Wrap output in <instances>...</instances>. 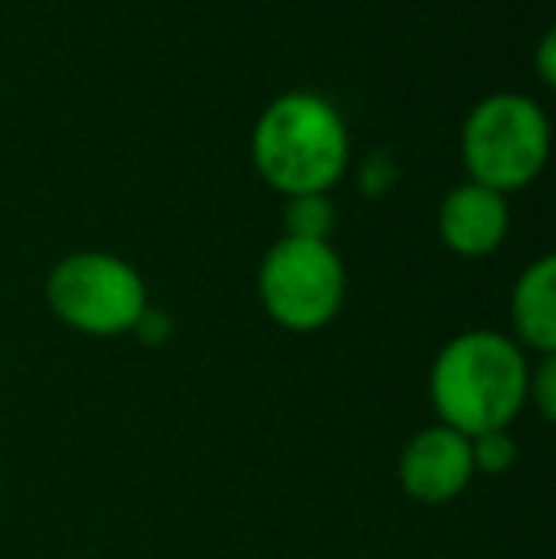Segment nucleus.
I'll use <instances>...</instances> for the list:
<instances>
[{"label":"nucleus","mask_w":556,"mask_h":559,"mask_svg":"<svg viewBox=\"0 0 556 559\" xmlns=\"http://www.w3.org/2000/svg\"><path fill=\"white\" fill-rule=\"evenodd\" d=\"M527 404H534L545 423L556 419V358H542L537 369H530Z\"/></svg>","instance_id":"11"},{"label":"nucleus","mask_w":556,"mask_h":559,"mask_svg":"<svg viewBox=\"0 0 556 559\" xmlns=\"http://www.w3.org/2000/svg\"><path fill=\"white\" fill-rule=\"evenodd\" d=\"M393 183H397L393 156H389V153L370 156V160H366V168H363V194H374V199H381V194H386Z\"/></svg>","instance_id":"12"},{"label":"nucleus","mask_w":556,"mask_h":559,"mask_svg":"<svg viewBox=\"0 0 556 559\" xmlns=\"http://www.w3.org/2000/svg\"><path fill=\"white\" fill-rule=\"evenodd\" d=\"M347 297V271L328 240L282 236L260 263V301L279 328L309 335L328 328Z\"/></svg>","instance_id":"5"},{"label":"nucleus","mask_w":556,"mask_h":559,"mask_svg":"<svg viewBox=\"0 0 556 559\" xmlns=\"http://www.w3.org/2000/svg\"><path fill=\"white\" fill-rule=\"evenodd\" d=\"M469 453H473L476 476H504L519 461V442L507 430H488V435L469 438Z\"/></svg>","instance_id":"10"},{"label":"nucleus","mask_w":556,"mask_h":559,"mask_svg":"<svg viewBox=\"0 0 556 559\" xmlns=\"http://www.w3.org/2000/svg\"><path fill=\"white\" fill-rule=\"evenodd\" d=\"M134 335H138L145 346L168 343V335H171V317H168V312H161V309H145V312H141V320L134 324Z\"/></svg>","instance_id":"13"},{"label":"nucleus","mask_w":556,"mask_h":559,"mask_svg":"<svg viewBox=\"0 0 556 559\" xmlns=\"http://www.w3.org/2000/svg\"><path fill=\"white\" fill-rule=\"evenodd\" d=\"M473 453H469V438L450 427H423L412 435V442L401 449L397 461V479H401L404 495L423 502V507H446L465 487L473 484Z\"/></svg>","instance_id":"6"},{"label":"nucleus","mask_w":556,"mask_h":559,"mask_svg":"<svg viewBox=\"0 0 556 559\" xmlns=\"http://www.w3.org/2000/svg\"><path fill=\"white\" fill-rule=\"evenodd\" d=\"M514 343L542 358H556V259L542 255L519 274L511 289Z\"/></svg>","instance_id":"8"},{"label":"nucleus","mask_w":556,"mask_h":559,"mask_svg":"<svg viewBox=\"0 0 556 559\" xmlns=\"http://www.w3.org/2000/svg\"><path fill=\"white\" fill-rule=\"evenodd\" d=\"M530 361L514 338L473 328L453 335L430 366V404L442 427L465 438L507 430L527 407Z\"/></svg>","instance_id":"1"},{"label":"nucleus","mask_w":556,"mask_h":559,"mask_svg":"<svg viewBox=\"0 0 556 559\" xmlns=\"http://www.w3.org/2000/svg\"><path fill=\"white\" fill-rule=\"evenodd\" d=\"M282 225L289 240H328L335 228V206L328 202V194H297L286 199Z\"/></svg>","instance_id":"9"},{"label":"nucleus","mask_w":556,"mask_h":559,"mask_svg":"<svg viewBox=\"0 0 556 559\" xmlns=\"http://www.w3.org/2000/svg\"><path fill=\"white\" fill-rule=\"evenodd\" d=\"M351 138L343 115L312 92H286L263 107L252 130V164L271 191L328 194L347 171Z\"/></svg>","instance_id":"2"},{"label":"nucleus","mask_w":556,"mask_h":559,"mask_svg":"<svg viewBox=\"0 0 556 559\" xmlns=\"http://www.w3.org/2000/svg\"><path fill=\"white\" fill-rule=\"evenodd\" d=\"M46 301L66 328L96 338L130 335L149 309L138 266L111 251H76L61 259L46 278Z\"/></svg>","instance_id":"4"},{"label":"nucleus","mask_w":556,"mask_h":559,"mask_svg":"<svg viewBox=\"0 0 556 559\" xmlns=\"http://www.w3.org/2000/svg\"><path fill=\"white\" fill-rule=\"evenodd\" d=\"M461 160L469 183L496 194L530 187L549 160V118L542 104L519 92L481 99L461 126Z\"/></svg>","instance_id":"3"},{"label":"nucleus","mask_w":556,"mask_h":559,"mask_svg":"<svg viewBox=\"0 0 556 559\" xmlns=\"http://www.w3.org/2000/svg\"><path fill=\"white\" fill-rule=\"evenodd\" d=\"M537 76H542L545 88L556 84V35L553 31H545L542 43H537Z\"/></svg>","instance_id":"14"},{"label":"nucleus","mask_w":556,"mask_h":559,"mask_svg":"<svg viewBox=\"0 0 556 559\" xmlns=\"http://www.w3.org/2000/svg\"><path fill=\"white\" fill-rule=\"evenodd\" d=\"M511 233L507 199L481 183H461L438 206V236L461 259H484Z\"/></svg>","instance_id":"7"}]
</instances>
